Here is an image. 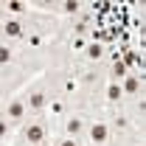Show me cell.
Instances as JSON below:
<instances>
[{
  "instance_id": "ba28073f",
  "label": "cell",
  "mask_w": 146,
  "mask_h": 146,
  "mask_svg": "<svg viewBox=\"0 0 146 146\" xmlns=\"http://www.w3.org/2000/svg\"><path fill=\"white\" fill-rule=\"evenodd\" d=\"M51 146H84V141L68 138V135H51Z\"/></svg>"
},
{
  "instance_id": "5b68a950",
  "label": "cell",
  "mask_w": 146,
  "mask_h": 146,
  "mask_svg": "<svg viewBox=\"0 0 146 146\" xmlns=\"http://www.w3.org/2000/svg\"><path fill=\"white\" fill-rule=\"evenodd\" d=\"M118 84H121V93H124V104H132V101L143 98V96H146V87H143V68L129 70Z\"/></svg>"
},
{
  "instance_id": "8992f818",
  "label": "cell",
  "mask_w": 146,
  "mask_h": 146,
  "mask_svg": "<svg viewBox=\"0 0 146 146\" xmlns=\"http://www.w3.org/2000/svg\"><path fill=\"white\" fill-rule=\"evenodd\" d=\"M0 9L6 17H20V20H31L36 14L34 3H28V0H0Z\"/></svg>"
},
{
  "instance_id": "7a4b0ae2",
  "label": "cell",
  "mask_w": 146,
  "mask_h": 146,
  "mask_svg": "<svg viewBox=\"0 0 146 146\" xmlns=\"http://www.w3.org/2000/svg\"><path fill=\"white\" fill-rule=\"evenodd\" d=\"M0 112H3V118L14 127L17 132L31 115H28V107H25V96H23V87L17 90H9L6 96H0Z\"/></svg>"
},
{
  "instance_id": "9c48e42d",
  "label": "cell",
  "mask_w": 146,
  "mask_h": 146,
  "mask_svg": "<svg viewBox=\"0 0 146 146\" xmlns=\"http://www.w3.org/2000/svg\"><path fill=\"white\" fill-rule=\"evenodd\" d=\"M3 20H6V14H3V9H0V25H3Z\"/></svg>"
},
{
  "instance_id": "6da1fadb",
  "label": "cell",
  "mask_w": 146,
  "mask_h": 146,
  "mask_svg": "<svg viewBox=\"0 0 146 146\" xmlns=\"http://www.w3.org/2000/svg\"><path fill=\"white\" fill-rule=\"evenodd\" d=\"M23 96H25V107L31 118H45V110L51 101V82H48V73L39 70L34 76H28V82L23 84Z\"/></svg>"
},
{
  "instance_id": "277c9868",
  "label": "cell",
  "mask_w": 146,
  "mask_h": 146,
  "mask_svg": "<svg viewBox=\"0 0 146 146\" xmlns=\"http://www.w3.org/2000/svg\"><path fill=\"white\" fill-rule=\"evenodd\" d=\"M25 34H28V20L6 17V20H3V25H0V42H6V45L20 48L23 39H25Z\"/></svg>"
},
{
  "instance_id": "52a82bcc",
  "label": "cell",
  "mask_w": 146,
  "mask_h": 146,
  "mask_svg": "<svg viewBox=\"0 0 146 146\" xmlns=\"http://www.w3.org/2000/svg\"><path fill=\"white\" fill-rule=\"evenodd\" d=\"M14 141V127L3 118V112H0V146H11Z\"/></svg>"
},
{
  "instance_id": "3957f363",
  "label": "cell",
  "mask_w": 146,
  "mask_h": 146,
  "mask_svg": "<svg viewBox=\"0 0 146 146\" xmlns=\"http://www.w3.org/2000/svg\"><path fill=\"white\" fill-rule=\"evenodd\" d=\"M87 110H90V107H87ZM84 146H115L112 129H110L107 118H104V112H98V110H90V115H87Z\"/></svg>"
}]
</instances>
